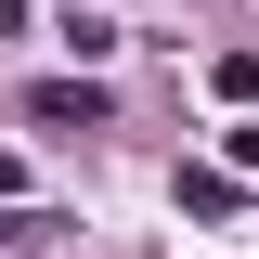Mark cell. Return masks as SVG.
I'll return each instance as SVG.
<instances>
[{"mask_svg":"<svg viewBox=\"0 0 259 259\" xmlns=\"http://www.w3.org/2000/svg\"><path fill=\"white\" fill-rule=\"evenodd\" d=\"M0 26H26V0H0Z\"/></svg>","mask_w":259,"mask_h":259,"instance_id":"cell-4","label":"cell"},{"mask_svg":"<svg viewBox=\"0 0 259 259\" xmlns=\"http://www.w3.org/2000/svg\"><path fill=\"white\" fill-rule=\"evenodd\" d=\"M221 104H233V117H259V52H221Z\"/></svg>","mask_w":259,"mask_h":259,"instance_id":"cell-2","label":"cell"},{"mask_svg":"<svg viewBox=\"0 0 259 259\" xmlns=\"http://www.w3.org/2000/svg\"><path fill=\"white\" fill-rule=\"evenodd\" d=\"M221 168H233V182H259V117H233V143H221Z\"/></svg>","mask_w":259,"mask_h":259,"instance_id":"cell-3","label":"cell"},{"mask_svg":"<svg viewBox=\"0 0 259 259\" xmlns=\"http://www.w3.org/2000/svg\"><path fill=\"white\" fill-rule=\"evenodd\" d=\"M26 117H39V130H104V91H91V78H39Z\"/></svg>","mask_w":259,"mask_h":259,"instance_id":"cell-1","label":"cell"}]
</instances>
